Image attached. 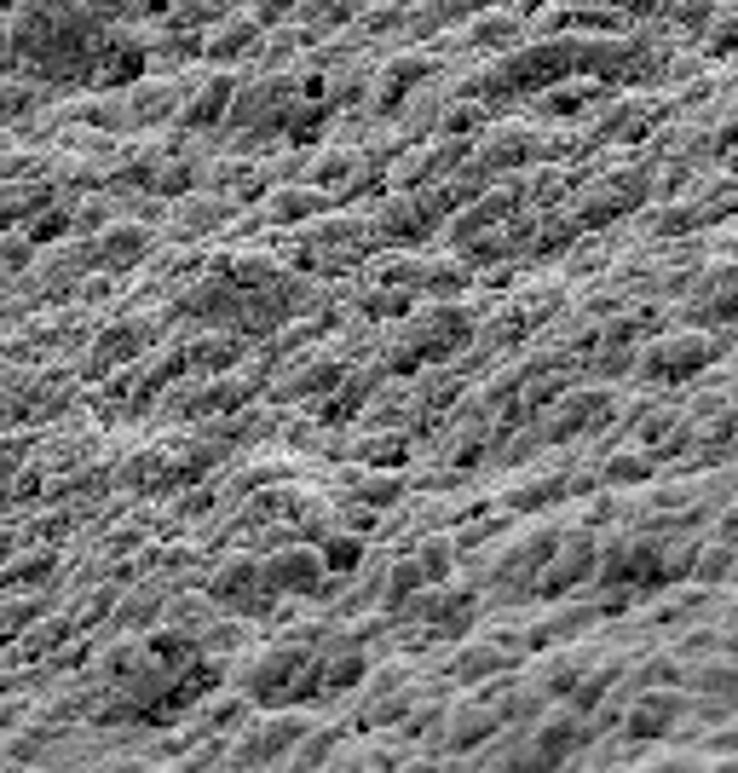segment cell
Segmentation results:
<instances>
[{"instance_id":"obj_1","label":"cell","mask_w":738,"mask_h":773,"mask_svg":"<svg viewBox=\"0 0 738 773\" xmlns=\"http://www.w3.org/2000/svg\"><path fill=\"white\" fill-rule=\"evenodd\" d=\"M151 226H110L98 237V266H133V260L151 254Z\"/></svg>"},{"instance_id":"obj_2","label":"cell","mask_w":738,"mask_h":773,"mask_svg":"<svg viewBox=\"0 0 738 773\" xmlns=\"http://www.w3.org/2000/svg\"><path fill=\"white\" fill-rule=\"evenodd\" d=\"M225 105H231V81L214 75V81H202V87L191 93V105H179V121L184 128H209V121L225 116Z\"/></svg>"},{"instance_id":"obj_3","label":"cell","mask_w":738,"mask_h":773,"mask_svg":"<svg viewBox=\"0 0 738 773\" xmlns=\"http://www.w3.org/2000/svg\"><path fill=\"white\" fill-rule=\"evenodd\" d=\"M254 17H225V24L209 35V40H202V52H209V58H237L242 47H249V40H254Z\"/></svg>"},{"instance_id":"obj_4","label":"cell","mask_w":738,"mask_h":773,"mask_svg":"<svg viewBox=\"0 0 738 773\" xmlns=\"http://www.w3.org/2000/svg\"><path fill=\"white\" fill-rule=\"evenodd\" d=\"M35 105H40V81H12V75H0V128H7V121H24Z\"/></svg>"},{"instance_id":"obj_5","label":"cell","mask_w":738,"mask_h":773,"mask_svg":"<svg viewBox=\"0 0 738 773\" xmlns=\"http://www.w3.org/2000/svg\"><path fill=\"white\" fill-rule=\"evenodd\" d=\"M40 254V242L29 231H12V237H0V266L17 272V266H29V260Z\"/></svg>"},{"instance_id":"obj_6","label":"cell","mask_w":738,"mask_h":773,"mask_svg":"<svg viewBox=\"0 0 738 773\" xmlns=\"http://www.w3.org/2000/svg\"><path fill=\"white\" fill-rule=\"evenodd\" d=\"M197 47H202L197 35H179V29H168V35H162L156 47H151V58H162V64H174V58H179V64H184V58H197Z\"/></svg>"},{"instance_id":"obj_7","label":"cell","mask_w":738,"mask_h":773,"mask_svg":"<svg viewBox=\"0 0 738 773\" xmlns=\"http://www.w3.org/2000/svg\"><path fill=\"white\" fill-rule=\"evenodd\" d=\"M17 64V40H12V24H0V75Z\"/></svg>"},{"instance_id":"obj_8","label":"cell","mask_w":738,"mask_h":773,"mask_svg":"<svg viewBox=\"0 0 738 773\" xmlns=\"http://www.w3.org/2000/svg\"><path fill=\"white\" fill-rule=\"evenodd\" d=\"M254 7H260V12H283V0H254Z\"/></svg>"},{"instance_id":"obj_9","label":"cell","mask_w":738,"mask_h":773,"mask_svg":"<svg viewBox=\"0 0 738 773\" xmlns=\"http://www.w3.org/2000/svg\"><path fill=\"white\" fill-rule=\"evenodd\" d=\"M7 7H24V0H0V12H7Z\"/></svg>"}]
</instances>
